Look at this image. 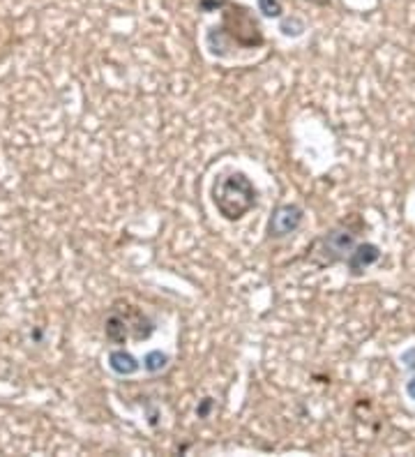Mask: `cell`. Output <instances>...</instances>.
<instances>
[{"label": "cell", "mask_w": 415, "mask_h": 457, "mask_svg": "<svg viewBox=\"0 0 415 457\" xmlns=\"http://www.w3.org/2000/svg\"><path fill=\"white\" fill-rule=\"evenodd\" d=\"M212 201L224 220L236 222L256 206V187L243 171H229L215 180Z\"/></svg>", "instance_id": "1"}, {"label": "cell", "mask_w": 415, "mask_h": 457, "mask_svg": "<svg viewBox=\"0 0 415 457\" xmlns=\"http://www.w3.org/2000/svg\"><path fill=\"white\" fill-rule=\"evenodd\" d=\"M106 339L113 344H124L127 339H148L153 335L155 323L146 317L134 305H118L113 307L109 319H106Z\"/></svg>", "instance_id": "2"}, {"label": "cell", "mask_w": 415, "mask_h": 457, "mask_svg": "<svg viewBox=\"0 0 415 457\" xmlns=\"http://www.w3.org/2000/svg\"><path fill=\"white\" fill-rule=\"evenodd\" d=\"M355 247V231L348 224H339L326 236L319 238L309 249V259L317 265H335L339 261H346L348 254Z\"/></svg>", "instance_id": "3"}, {"label": "cell", "mask_w": 415, "mask_h": 457, "mask_svg": "<svg viewBox=\"0 0 415 457\" xmlns=\"http://www.w3.org/2000/svg\"><path fill=\"white\" fill-rule=\"evenodd\" d=\"M219 28L224 30V35L231 39L234 46H261L263 44L259 21H256L243 5L229 3V12L224 14V26Z\"/></svg>", "instance_id": "4"}, {"label": "cell", "mask_w": 415, "mask_h": 457, "mask_svg": "<svg viewBox=\"0 0 415 457\" xmlns=\"http://www.w3.org/2000/svg\"><path fill=\"white\" fill-rule=\"evenodd\" d=\"M305 211L298 204H284L279 206L268 222V236L270 238H286L302 224Z\"/></svg>", "instance_id": "5"}, {"label": "cell", "mask_w": 415, "mask_h": 457, "mask_svg": "<svg viewBox=\"0 0 415 457\" xmlns=\"http://www.w3.org/2000/svg\"><path fill=\"white\" fill-rule=\"evenodd\" d=\"M381 259V249L374 245V243H362V245H355L353 252L348 254L346 265L351 270V275H362L364 270L374 265Z\"/></svg>", "instance_id": "6"}, {"label": "cell", "mask_w": 415, "mask_h": 457, "mask_svg": "<svg viewBox=\"0 0 415 457\" xmlns=\"http://www.w3.org/2000/svg\"><path fill=\"white\" fill-rule=\"evenodd\" d=\"M109 368L115 374H120V377H129V374H136L139 372L141 365H139V361L132 353L118 349V351H111L109 353Z\"/></svg>", "instance_id": "7"}, {"label": "cell", "mask_w": 415, "mask_h": 457, "mask_svg": "<svg viewBox=\"0 0 415 457\" xmlns=\"http://www.w3.org/2000/svg\"><path fill=\"white\" fill-rule=\"evenodd\" d=\"M166 365H169V356L162 351H151V353H146V358H143V368L151 374L162 372Z\"/></svg>", "instance_id": "8"}, {"label": "cell", "mask_w": 415, "mask_h": 457, "mask_svg": "<svg viewBox=\"0 0 415 457\" xmlns=\"http://www.w3.org/2000/svg\"><path fill=\"white\" fill-rule=\"evenodd\" d=\"M279 30L284 32V35L298 37V35H302V32H305V23H302L300 19H298V16H290V19H284V21H281Z\"/></svg>", "instance_id": "9"}, {"label": "cell", "mask_w": 415, "mask_h": 457, "mask_svg": "<svg viewBox=\"0 0 415 457\" xmlns=\"http://www.w3.org/2000/svg\"><path fill=\"white\" fill-rule=\"evenodd\" d=\"M259 12L275 19V16H281V3L279 0H259Z\"/></svg>", "instance_id": "10"}, {"label": "cell", "mask_w": 415, "mask_h": 457, "mask_svg": "<svg viewBox=\"0 0 415 457\" xmlns=\"http://www.w3.org/2000/svg\"><path fill=\"white\" fill-rule=\"evenodd\" d=\"M229 0H198V7L203 12H212V10H219V7H226Z\"/></svg>", "instance_id": "11"}, {"label": "cell", "mask_w": 415, "mask_h": 457, "mask_svg": "<svg viewBox=\"0 0 415 457\" xmlns=\"http://www.w3.org/2000/svg\"><path fill=\"white\" fill-rule=\"evenodd\" d=\"M210 409H212V400H210V397H205V400L201 402V406L196 409V415H198V418H208Z\"/></svg>", "instance_id": "12"}, {"label": "cell", "mask_w": 415, "mask_h": 457, "mask_svg": "<svg viewBox=\"0 0 415 457\" xmlns=\"http://www.w3.org/2000/svg\"><path fill=\"white\" fill-rule=\"evenodd\" d=\"M402 363H404L409 370H415V349H409V351L402 353Z\"/></svg>", "instance_id": "13"}, {"label": "cell", "mask_w": 415, "mask_h": 457, "mask_svg": "<svg viewBox=\"0 0 415 457\" xmlns=\"http://www.w3.org/2000/svg\"><path fill=\"white\" fill-rule=\"evenodd\" d=\"M406 393H409L413 400H415V379H411L409 381V386H406Z\"/></svg>", "instance_id": "14"}, {"label": "cell", "mask_w": 415, "mask_h": 457, "mask_svg": "<svg viewBox=\"0 0 415 457\" xmlns=\"http://www.w3.org/2000/svg\"><path fill=\"white\" fill-rule=\"evenodd\" d=\"M309 3H314V5H328L330 0H309Z\"/></svg>", "instance_id": "15"}]
</instances>
